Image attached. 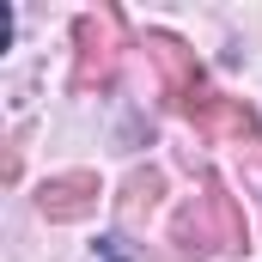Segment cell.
<instances>
[{
	"instance_id": "52a82bcc",
	"label": "cell",
	"mask_w": 262,
	"mask_h": 262,
	"mask_svg": "<svg viewBox=\"0 0 262 262\" xmlns=\"http://www.w3.org/2000/svg\"><path fill=\"white\" fill-rule=\"evenodd\" d=\"M92 262H128V238H98L92 244Z\"/></svg>"
},
{
	"instance_id": "8992f818",
	"label": "cell",
	"mask_w": 262,
	"mask_h": 262,
	"mask_svg": "<svg viewBox=\"0 0 262 262\" xmlns=\"http://www.w3.org/2000/svg\"><path fill=\"white\" fill-rule=\"evenodd\" d=\"M159 189H165V177H159V171H134L122 207H128V213H140V207H152V201H159Z\"/></svg>"
},
{
	"instance_id": "3957f363",
	"label": "cell",
	"mask_w": 262,
	"mask_h": 262,
	"mask_svg": "<svg viewBox=\"0 0 262 262\" xmlns=\"http://www.w3.org/2000/svg\"><path fill=\"white\" fill-rule=\"evenodd\" d=\"M73 37H79V67H73V92L110 85V73H116V43H110V18H79V25H73Z\"/></svg>"
},
{
	"instance_id": "7a4b0ae2",
	"label": "cell",
	"mask_w": 262,
	"mask_h": 262,
	"mask_svg": "<svg viewBox=\"0 0 262 262\" xmlns=\"http://www.w3.org/2000/svg\"><path fill=\"white\" fill-rule=\"evenodd\" d=\"M189 122L201 134H213V140H238V146H256V116L238 104V98H220V92H195L189 104Z\"/></svg>"
},
{
	"instance_id": "ba28073f",
	"label": "cell",
	"mask_w": 262,
	"mask_h": 262,
	"mask_svg": "<svg viewBox=\"0 0 262 262\" xmlns=\"http://www.w3.org/2000/svg\"><path fill=\"white\" fill-rule=\"evenodd\" d=\"M0 49H12V6L0 0Z\"/></svg>"
},
{
	"instance_id": "5b68a950",
	"label": "cell",
	"mask_w": 262,
	"mask_h": 262,
	"mask_svg": "<svg viewBox=\"0 0 262 262\" xmlns=\"http://www.w3.org/2000/svg\"><path fill=\"white\" fill-rule=\"evenodd\" d=\"M207 213H213V244L220 250H238V244H250V226H244V213H238V201L226 195V183L220 177H207Z\"/></svg>"
},
{
	"instance_id": "277c9868",
	"label": "cell",
	"mask_w": 262,
	"mask_h": 262,
	"mask_svg": "<svg viewBox=\"0 0 262 262\" xmlns=\"http://www.w3.org/2000/svg\"><path fill=\"white\" fill-rule=\"evenodd\" d=\"M146 49H152V61L165 67V92L177 98V104H189L201 92V67H195V55L177 43V37H165V31H146Z\"/></svg>"
},
{
	"instance_id": "6da1fadb",
	"label": "cell",
	"mask_w": 262,
	"mask_h": 262,
	"mask_svg": "<svg viewBox=\"0 0 262 262\" xmlns=\"http://www.w3.org/2000/svg\"><path fill=\"white\" fill-rule=\"evenodd\" d=\"M98 171H61V177H49L43 189H37V213L43 220H55V226H73V220H85L92 207H98Z\"/></svg>"
}]
</instances>
